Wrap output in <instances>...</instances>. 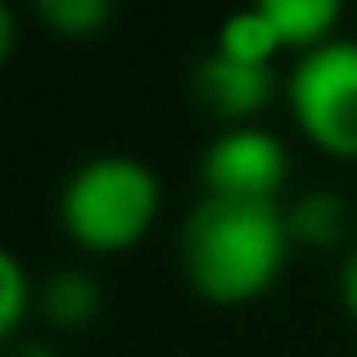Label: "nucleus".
Returning <instances> with one entry per match:
<instances>
[{
    "instance_id": "obj_1",
    "label": "nucleus",
    "mask_w": 357,
    "mask_h": 357,
    "mask_svg": "<svg viewBox=\"0 0 357 357\" xmlns=\"http://www.w3.org/2000/svg\"><path fill=\"white\" fill-rule=\"evenodd\" d=\"M289 244L285 204L204 195L181 227V271L208 303H249L276 285Z\"/></svg>"
},
{
    "instance_id": "obj_2",
    "label": "nucleus",
    "mask_w": 357,
    "mask_h": 357,
    "mask_svg": "<svg viewBox=\"0 0 357 357\" xmlns=\"http://www.w3.org/2000/svg\"><path fill=\"white\" fill-rule=\"evenodd\" d=\"M163 208L158 172L136 154H96L59 185V227L96 253L131 249Z\"/></svg>"
},
{
    "instance_id": "obj_3",
    "label": "nucleus",
    "mask_w": 357,
    "mask_h": 357,
    "mask_svg": "<svg viewBox=\"0 0 357 357\" xmlns=\"http://www.w3.org/2000/svg\"><path fill=\"white\" fill-rule=\"evenodd\" d=\"M285 100L298 131L331 158H357V41L331 36L298 54L285 77Z\"/></svg>"
},
{
    "instance_id": "obj_4",
    "label": "nucleus",
    "mask_w": 357,
    "mask_h": 357,
    "mask_svg": "<svg viewBox=\"0 0 357 357\" xmlns=\"http://www.w3.org/2000/svg\"><path fill=\"white\" fill-rule=\"evenodd\" d=\"M199 181H204V195L280 204V190L289 181V149L262 122L222 127L199 154Z\"/></svg>"
},
{
    "instance_id": "obj_5",
    "label": "nucleus",
    "mask_w": 357,
    "mask_h": 357,
    "mask_svg": "<svg viewBox=\"0 0 357 357\" xmlns=\"http://www.w3.org/2000/svg\"><path fill=\"white\" fill-rule=\"evenodd\" d=\"M190 91L222 127H253L258 114L276 100V68L240 63L208 50L190 73Z\"/></svg>"
},
{
    "instance_id": "obj_6",
    "label": "nucleus",
    "mask_w": 357,
    "mask_h": 357,
    "mask_svg": "<svg viewBox=\"0 0 357 357\" xmlns=\"http://www.w3.org/2000/svg\"><path fill=\"white\" fill-rule=\"evenodd\" d=\"M285 222H289L294 244L340 249L353 236V204L340 190H303L285 204Z\"/></svg>"
},
{
    "instance_id": "obj_7",
    "label": "nucleus",
    "mask_w": 357,
    "mask_h": 357,
    "mask_svg": "<svg viewBox=\"0 0 357 357\" xmlns=\"http://www.w3.org/2000/svg\"><path fill=\"white\" fill-rule=\"evenodd\" d=\"M36 307L59 331H82V326H91L100 317L105 289H100V280L86 267H59L36 285Z\"/></svg>"
},
{
    "instance_id": "obj_8",
    "label": "nucleus",
    "mask_w": 357,
    "mask_h": 357,
    "mask_svg": "<svg viewBox=\"0 0 357 357\" xmlns=\"http://www.w3.org/2000/svg\"><path fill=\"white\" fill-rule=\"evenodd\" d=\"M213 50L227 54V59H240V63L271 68V59H276V50H285V41H280L276 23H271L267 5H249V9H236V14L222 18Z\"/></svg>"
},
{
    "instance_id": "obj_9",
    "label": "nucleus",
    "mask_w": 357,
    "mask_h": 357,
    "mask_svg": "<svg viewBox=\"0 0 357 357\" xmlns=\"http://www.w3.org/2000/svg\"><path fill=\"white\" fill-rule=\"evenodd\" d=\"M262 5H267L280 41L294 45L298 54L331 41L335 27H340V14H344L340 0H262Z\"/></svg>"
},
{
    "instance_id": "obj_10",
    "label": "nucleus",
    "mask_w": 357,
    "mask_h": 357,
    "mask_svg": "<svg viewBox=\"0 0 357 357\" xmlns=\"http://www.w3.org/2000/svg\"><path fill=\"white\" fill-rule=\"evenodd\" d=\"M36 14L63 36H96L114 18V5L109 0H41Z\"/></svg>"
},
{
    "instance_id": "obj_11",
    "label": "nucleus",
    "mask_w": 357,
    "mask_h": 357,
    "mask_svg": "<svg viewBox=\"0 0 357 357\" xmlns=\"http://www.w3.org/2000/svg\"><path fill=\"white\" fill-rule=\"evenodd\" d=\"M32 303H36L32 280H27L18 253L5 249L0 253V335H18V326H23V317H27Z\"/></svg>"
},
{
    "instance_id": "obj_12",
    "label": "nucleus",
    "mask_w": 357,
    "mask_h": 357,
    "mask_svg": "<svg viewBox=\"0 0 357 357\" xmlns=\"http://www.w3.org/2000/svg\"><path fill=\"white\" fill-rule=\"evenodd\" d=\"M340 298H344V312H349L353 326H357V244L349 249V258H344V267H340Z\"/></svg>"
},
{
    "instance_id": "obj_13",
    "label": "nucleus",
    "mask_w": 357,
    "mask_h": 357,
    "mask_svg": "<svg viewBox=\"0 0 357 357\" xmlns=\"http://www.w3.org/2000/svg\"><path fill=\"white\" fill-rule=\"evenodd\" d=\"M5 357H59V353H54L50 344H41V340H14Z\"/></svg>"
}]
</instances>
